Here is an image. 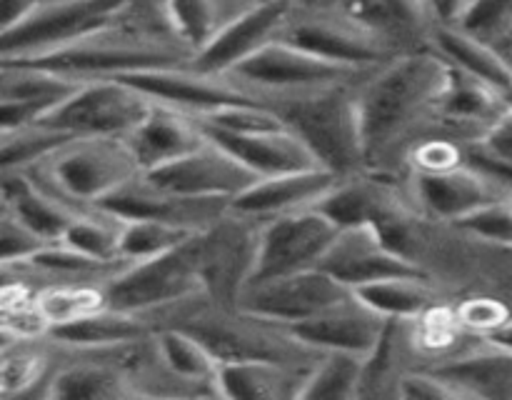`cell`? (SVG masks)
<instances>
[{"label": "cell", "instance_id": "6da1fadb", "mask_svg": "<svg viewBox=\"0 0 512 400\" xmlns=\"http://www.w3.org/2000/svg\"><path fill=\"white\" fill-rule=\"evenodd\" d=\"M448 80V63L438 53H413L385 63L358 93L365 158L393 148L415 120L435 108Z\"/></svg>", "mask_w": 512, "mask_h": 400}, {"label": "cell", "instance_id": "7a4b0ae2", "mask_svg": "<svg viewBox=\"0 0 512 400\" xmlns=\"http://www.w3.org/2000/svg\"><path fill=\"white\" fill-rule=\"evenodd\" d=\"M283 118L285 128L293 130L320 168L330 170L335 178H353L365 163L363 128H360L358 95L345 85L313 90V93L283 95L273 105Z\"/></svg>", "mask_w": 512, "mask_h": 400}, {"label": "cell", "instance_id": "3957f363", "mask_svg": "<svg viewBox=\"0 0 512 400\" xmlns=\"http://www.w3.org/2000/svg\"><path fill=\"white\" fill-rule=\"evenodd\" d=\"M73 208H93L105 195L138 178L140 168L120 138H75L38 168L23 170Z\"/></svg>", "mask_w": 512, "mask_h": 400}, {"label": "cell", "instance_id": "277c9868", "mask_svg": "<svg viewBox=\"0 0 512 400\" xmlns=\"http://www.w3.org/2000/svg\"><path fill=\"white\" fill-rule=\"evenodd\" d=\"M205 230L168 253L125 265L100 288L103 303L125 313L145 315L205 293Z\"/></svg>", "mask_w": 512, "mask_h": 400}, {"label": "cell", "instance_id": "5b68a950", "mask_svg": "<svg viewBox=\"0 0 512 400\" xmlns=\"http://www.w3.org/2000/svg\"><path fill=\"white\" fill-rule=\"evenodd\" d=\"M185 55H190L188 50L183 53V50L173 48L168 43L160 45L153 38L118 33V28H115L103 35H95V38L68 45V48L53 50V53L33 55V58L20 60H3V63L33 65V68L53 70V73L65 75V78L85 83V80L120 78V75L135 73V70L190 65V60H185Z\"/></svg>", "mask_w": 512, "mask_h": 400}, {"label": "cell", "instance_id": "8992f818", "mask_svg": "<svg viewBox=\"0 0 512 400\" xmlns=\"http://www.w3.org/2000/svg\"><path fill=\"white\" fill-rule=\"evenodd\" d=\"M133 5L135 0H53L3 30V60L53 53L120 28Z\"/></svg>", "mask_w": 512, "mask_h": 400}, {"label": "cell", "instance_id": "52a82bcc", "mask_svg": "<svg viewBox=\"0 0 512 400\" xmlns=\"http://www.w3.org/2000/svg\"><path fill=\"white\" fill-rule=\"evenodd\" d=\"M338 233L315 205L265 220L258 225L253 268L243 288L318 268Z\"/></svg>", "mask_w": 512, "mask_h": 400}, {"label": "cell", "instance_id": "ba28073f", "mask_svg": "<svg viewBox=\"0 0 512 400\" xmlns=\"http://www.w3.org/2000/svg\"><path fill=\"white\" fill-rule=\"evenodd\" d=\"M153 105V100L118 78L85 80L63 105H58L38 123L63 130L75 138L125 140L143 123Z\"/></svg>", "mask_w": 512, "mask_h": 400}, {"label": "cell", "instance_id": "9c48e42d", "mask_svg": "<svg viewBox=\"0 0 512 400\" xmlns=\"http://www.w3.org/2000/svg\"><path fill=\"white\" fill-rule=\"evenodd\" d=\"M355 73H360V70H350L343 65L328 63L323 58H315V55L305 53V50L295 48L288 40L280 38L258 50L253 58L235 65L225 78L233 80L238 88H243L250 95H255L253 90L298 95L345 85V80L353 78Z\"/></svg>", "mask_w": 512, "mask_h": 400}, {"label": "cell", "instance_id": "30bf717a", "mask_svg": "<svg viewBox=\"0 0 512 400\" xmlns=\"http://www.w3.org/2000/svg\"><path fill=\"white\" fill-rule=\"evenodd\" d=\"M350 293L353 290L338 283L333 275L313 268L243 288L235 305L248 318L288 328V325L303 323V320L323 313L325 308L340 303Z\"/></svg>", "mask_w": 512, "mask_h": 400}, {"label": "cell", "instance_id": "8fae6325", "mask_svg": "<svg viewBox=\"0 0 512 400\" xmlns=\"http://www.w3.org/2000/svg\"><path fill=\"white\" fill-rule=\"evenodd\" d=\"M140 175L160 193L178 195V198L218 200H233L258 180L253 170L245 168L238 158L210 140H205L193 153Z\"/></svg>", "mask_w": 512, "mask_h": 400}, {"label": "cell", "instance_id": "7c38bea8", "mask_svg": "<svg viewBox=\"0 0 512 400\" xmlns=\"http://www.w3.org/2000/svg\"><path fill=\"white\" fill-rule=\"evenodd\" d=\"M290 10V0H260L238 10V15H233L220 33L190 58V65L198 73L225 78L235 65L283 38L285 28L293 20Z\"/></svg>", "mask_w": 512, "mask_h": 400}, {"label": "cell", "instance_id": "4fadbf2b", "mask_svg": "<svg viewBox=\"0 0 512 400\" xmlns=\"http://www.w3.org/2000/svg\"><path fill=\"white\" fill-rule=\"evenodd\" d=\"M318 268L350 290L378 280L425 275L415 260L395 253L375 225L340 230Z\"/></svg>", "mask_w": 512, "mask_h": 400}, {"label": "cell", "instance_id": "5bb4252c", "mask_svg": "<svg viewBox=\"0 0 512 400\" xmlns=\"http://www.w3.org/2000/svg\"><path fill=\"white\" fill-rule=\"evenodd\" d=\"M118 80L133 85L135 90H140L153 103L183 110L193 118L210 113V110L225 108V105L258 100L255 95L238 88L233 80L223 78V75L198 73L193 65L135 70V73L120 75Z\"/></svg>", "mask_w": 512, "mask_h": 400}, {"label": "cell", "instance_id": "9a60e30c", "mask_svg": "<svg viewBox=\"0 0 512 400\" xmlns=\"http://www.w3.org/2000/svg\"><path fill=\"white\" fill-rule=\"evenodd\" d=\"M390 320L375 313L373 308L355 298L353 293L340 303L330 305L323 313L283 328L290 338L308 350H343V353H355L370 358L378 348L385 328Z\"/></svg>", "mask_w": 512, "mask_h": 400}, {"label": "cell", "instance_id": "2e32d148", "mask_svg": "<svg viewBox=\"0 0 512 400\" xmlns=\"http://www.w3.org/2000/svg\"><path fill=\"white\" fill-rule=\"evenodd\" d=\"M283 40L305 53L323 58L328 63L343 65L350 70L375 68L388 58V48L375 33H370L358 20H330V18H303L290 20Z\"/></svg>", "mask_w": 512, "mask_h": 400}, {"label": "cell", "instance_id": "e0dca14e", "mask_svg": "<svg viewBox=\"0 0 512 400\" xmlns=\"http://www.w3.org/2000/svg\"><path fill=\"white\" fill-rule=\"evenodd\" d=\"M80 85H83L80 80L65 78L53 70L3 63L0 128H3V133H10V130L38 123L45 115L53 113L58 105H63Z\"/></svg>", "mask_w": 512, "mask_h": 400}, {"label": "cell", "instance_id": "ac0fdd59", "mask_svg": "<svg viewBox=\"0 0 512 400\" xmlns=\"http://www.w3.org/2000/svg\"><path fill=\"white\" fill-rule=\"evenodd\" d=\"M340 178H335L325 168L298 170V173L270 175V178H258L253 185L235 195L230 200V215L240 220H265L275 215L295 213V210L313 208Z\"/></svg>", "mask_w": 512, "mask_h": 400}, {"label": "cell", "instance_id": "d6986e66", "mask_svg": "<svg viewBox=\"0 0 512 400\" xmlns=\"http://www.w3.org/2000/svg\"><path fill=\"white\" fill-rule=\"evenodd\" d=\"M200 128L210 143L228 150L258 178L320 168L308 145L290 128L265 130V133H228V130L208 128V125H200Z\"/></svg>", "mask_w": 512, "mask_h": 400}, {"label": "cell", "instance_id": "ffe728a7", "mask_svg": "<svg viewBox=\"0 0 512 400\" xmlns=\"http://www.w3.org/2000/svg\"><path fill=\"white\" fill-rule=\"evenodd\" d=\"M205 140L208 138L193 115L155 103L143 123L125 138V145L140 173H148L193 153Z\"/></svg>", "mask_w": 512, "mask_h": 400}, {"label": "cell", "instance_id": "44dd1931", "mask_svg": "<svg viewBox=\"0 0 512 400\" xmlns=\"http://www.w3.org/2000/svg\"><path fill=\"white\" fill-rule=\"evenodd\" d=\"M418 203L440 220H460L473 210L503 198V188L468 163L445 170H420L415 175Z\"/></svg>", "mask_w": 512, "mask_h": 400}, {"label": "cell", "instance_id": "7402d4cb", "mask_svg": "<svg viewBox=\"0 0 512 400\" xmlns=\"http://www.w3.org/2000/svg\"><path fill=\"white\" fill-rule=\"evenodd\" d=\"M3 210L15 215L45 243H60L80 208L45 190L23 170H3Z\"/></svg>", "mask_w": 512, "mask_h": 400}, {"label": "cell", "instance_id": "603a6c76", "mask_svg": "<svg viewBox=\"0 0 512 400\" xmlns=\"http://www.w3.org/2000/svg\"><path fill=\"white\" fill-rule=\"evenodd\" d=\"M48 338L70 350L93 353V350H110L148 338V328L143 323V315L100 305L68 323L53 325L48 330Z\"/></svg>", "mask_w": 512, "mask_h": 400}, {"label": "cell", "instance_id": "cb8c5ba5", "mask_svg": "<svg viewBox=\"0 0 512 400\" xmlns=\"http://www.w3.org/2000/svg\"><path fill=\"white\" fill-rule=\"evenodd\" d=\"M435 110L440 118L453 120L463 128H480V133L485 135L508 113L510 100L508 95L500 93L485 80L473 78V75L448 65V80L435 103Z\"/></svg>", "mask_w": 512, "mask_h": 400}, {"label": "cell", "instance_id": "d4e9b609", "mask_svg": "<svg viewBox=\"0 0 512 400\" xmlns=\"http://www.w3.org/2000/svg\"><path fill=\"white\" fill-rule=\"evenodd\" d=\"M305 373H293L288 363L270 358L223 360L215 375L220 398L265 400L280 395H298Z\"/></svg>", "mask_w": 512, "mask_h": 400}, {"label": "cell", "instance_id": "484cf974", "mask_svg": "<svg viewBox=\"0 0 512 400\" xmlns=\"http://www.w3.org/2000/svg\"><path fill=\"white\" fill-rule=\"evenodd\" d=\"M463 398H512V350L488 343V350L463 355L435 370Z\"/></svg>", "mask_w": 512, "mask_h": 400}, {"label": "cell", "instance_id": "4316f807", "mask_svg": "<svg viewBox=\"0 0 512 400\" xmlns=\"http://www.w3.org/2000/svg\"><path fill=\"white\" fill-rule=\"evenodd\" d=\"M433 45L435 53L448 65L473 75V78L485 80L508 98L512 95V63H508L498 50L470 38L455 25H438L433 33Z\"/></svg>", "mask_w": 512, "mask_h": 400}, {"label": "cell", "instance_id": "83f0119b", "mask_svg": "<svg viewBox=\"0 0 512 400\" xmlns=\"http://www.w3.org/2000/svg\"><path fill=\"white\" fill-rule=\"evenodd\" d=\"M153 343L160 368L168 370L180 383L200 385V388L218 395L215 375H218L220 360L198 335L185 328H168L160 330Z\"/></svg>", "mask_w": 512, "mask_h": 400}, {"label": "cell", "instance_id": "f1b7e54d", "mask_svg": "<svg viewBox=\"0 0 512 400\" xmlns=\"http://www.w3.org/2000/svg\"><path fill=\"white\" fill-rule=\"evenodd\" d=\"M43 390L45 398L63 400H108L120 395H133L138 390L130 388V378L108 360H78L55 370Z\"/></svg>", "mask_w": 512, "mask_h": 400}, {"label": "cell", "instance_id": "f546056e", "mask_svg": "<svg viewBox=\"0 0 512 400\" xmlns=\"http://www.w3.org/2000/svg\"><path fill=\"white\" fill-rule=\"evenodd\" d=\"M315 208L330 220L338 230L358 228V225H378L388 215L398 213L393 200L380 190L378 185L363 183V180L345 178L338 180Z\"/></svg>", "mask_w": 512, "mask_h": 400}, {"label": "cell", "instance_id": "4dcf8cb0", "mask_svg": "<svg viewBox=\"0 0 512 400\" xmlns=\"http://www.w3.org/2000/svg\"><path fill=\"white\" fill-rule=\"evenodd\" d=\"M365 363L368 358L343 350H328L315 360L303 375L295 398L308 400H345L363 393Z\"/></svg>", "mask_w": 512, "mask_h": 400}, {"label": "cell", "instance_id": "1f68e13d", "mask_svg": "<svg viewBox=\"0 0 512 400\" xmlns=\"http://www.w3.org/2000/svg\"><path fill=\"white\" fill-rule=\"evenodd\" d=\"M233 15L225 0H163V18L190 55L203 50Z\"/></svg>", "mask_w": 512, "mask_h": 400}, {"label": "cell", "instance_id": "d6a6232c", "mask_svg": "<svg viewBox=\"0 0 512 400\" xmlns=\"http://www.w3.org/2000/svg\"><path fill=\"white\" fill-rule=\"evenodd\" d=\"M353 18L390 45L423 33L433 13L425 0H353Z\"/></svg>", "mask_w": 512, "mask_h": 400}, {"label": "cell", "instance_id": "836d02e7", "mask_svg": "<svg viewBox=\"0 0 512 400\" xmlns=\"http://www.w3.org/2000/svg\"><path fill=\"white\" fill-rule=\"evenodd\" d=\"M353 295L388 320L420 318L433 305V293L425 283V275L378 280V283L360 285L353 290Z\"/></svg>", "mask_w": 512, "mask_h": 400}, {"label": "cell", "instance_id": "e575fe53", "mask_svg": "<svg viewBox=\"0 0 512 400\" xmlns=\"http://www.w3.org/2000/svg\"><path fill=\"white\" fill-rule=\"evenodd\" d=\"M75 140V135L63 133L50 125L33 123L25 128L3 133V150H0V163L3 170H33L40 163L58 153L63 145Z\"/></svg>", "mask_w": 512, "mask_h": 400}, {"label": "cell", "instance_id": "d590c367", "mask_svg": "<svg viewBox=\"0 0 512 400\" xmlns=\"http://www.w3.org/2000/svg\"><path fill=\"white\" fill-rule=\"evenodd\" d=\"M200 230L165 220H123L120 223V258L128 263L155 258L178 248Z\"/></svg>", "mask_w": 512, "mask_h": 400}, {"label": "cell", "instance_id": "8d00e7d4", "mask_svg": "<svg viewBox=\"0 0 512 400\" xmlns=\"http://www.w3.org/2000/svg\"><path fill=\"white\" fill-rule=\"evenodd\" d=\"M453 25L512 63V0H470Z\"/></svg>", "mask_w": 512, "mask_h": 400}, {"label": "cell", "instance_id": "74e56055", "mask_svg": "<svg viewBox=\"0 0 512 400\" xmlns=\"http://www.w3.org/2000/svg\"><path fill=\"white\" fill-rule=\"evenodd\" d=\"M455 225L463 233L483 238L488 243L512 245V200H493V203L468 213L465 218L455 220Z\"/></svg>", "mask_w": 512, "mask_h": 400}, {"label": "cell", "instance_id": "f35d334b", "mask_svg": "<svg viewBox=\"0 0 512 400\" xmlns=\"http://www.w3.org/2000/svg\"><path fill=\"white\" fill-rule=\"evenodd\" d=\"M43 375V360L23 348V338H18L15 350L5 348L3 355V395L10 398L13 393L23 395L35 380Z\"/></svg>", "mask_w": 512, "mask_h": 400}, {"label": "cell", "instance_id": "ab89813d", "mask_svg": "<svg viewBox=\"0 0 512 400\" xmlns=\"http://www.w3.org/2000/svg\"><path fill=\"white\" fill-rule=\"evenodd\" d=\"M45 243L40 235H35L33 230L25 228L15 215H10L8 210H3V220H0V248H3V263L5 268L10 265H23L25 260L33 258Z\"/></svg>", "mask_w": 512, "mask_h": 400}, {"label": "cell", "instance_id": "60d3db41", "mask_svg": "<svg viewBox=\"0 0 512 400\" xmlns=\"http://www.w3.org/2000/svg\"><path fill=\"white\" fill-rule=\"evenodd\" d=\"M395 393L400 398H410V400H440V398H463L458 388L453 383L433 373H415V375H405V378L398 380V390Z\"/></svg>", "mask_w": 512, "mask_h": 400}, {"label": "cell", "instance_id": "b9f144b4", "mask_svg": "<svg viewBox=\"0 0 512 400\" xmlns=\"http://www.w3.org/2000/svg\"><path fill=\"white\" fill-rule=\"evenodd\" d=\"M463 163H468L470 168H475L478 173H483L485 178L493 180L500 188H512V160L498 158L490 150H485L480 143H473L470 148H465Z\"/></svg>", "mask_w": 512, "mask_h": 400}, {"label": "cell", "instance_id": "7bdbcfd3", "mask_svg": "<svg viewBox=\"0 0 512 400\" xmlns=\"http://www.w3.org/2000/svg\"><path fill=\"white\" fill-rule=\"evenodd\" d=\"M460 318H463V323L470 325V328L483 330L485 335L495 333V330L503 328L505 323H510L505 305L495 303V300H470V303L460 310Z\"/></svg>", "mask_w": 512, "mask_h": 400}, {"label": "cell", "instance_id": "ee69618b", "mask_svg": "<svg viewBox=\"0 0 512 400\" xmlns=\"http://www.w3.org/2000/svg\"><path fill=\"white\" fill-rule=\"evenodd\" d=\"M478 143L483 145L485 150H490L493 155H498V158L512 160V108L478 140Z\"/></svg>", "mask_w": 512, "mask_h": 400}, {"label": "cell", "instance_id": "f6af8a7d", "mask_svg": "<svg viewBox=\"0 0 512 400\" xmlns=\"http://www.w3.org/2000/svg\"><path fill=\"white\" fill-rule=\"evenodd\" d=\"M438 25H453L470 0H425Z\"/></svg>", "mask_w": 512, "mask_h": 400}, {"label": "cell", "instance_id": "bcb514c9", "mask_svg": "<svg viewBox=\"0 0 512 400\" xmlns=\"http://www.w3.org/2000/svg\"><path fill=\"white\" fill-rule=\"evenodd\" d=\"M488 338V343L498 345V348H505V350H512V320L510 323H505L503 328H498L495 333L485 335Z\"/></svg>", "mask_w": 512, "mask_h": 400}, {"label": "cell", "instance_id": "7dc6e473", "mask_svg": "<svg viewBox=\"0 0 512 400\" xmlns=\"http://www.w3.org/2000/svg\"><path fill=\"white\" fill-rule=\"evenodd\" d=\"M508 100H510V108H512V95H510V98H508Z\"/></svg>", "mask_w": 512, "mask_h": 400}]
</instances>
